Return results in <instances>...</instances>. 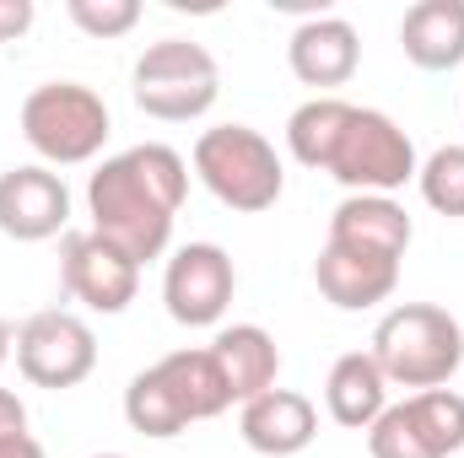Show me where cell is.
<instances>
[{"mask_svg":"<svg viewBox=\"0 0 464 458\" xmlns=\"http://www.w3.org/2000/svg\"><path fill=\"white\" fill-rule=\"evenodd\" d=\"M184 195H189V162L173 146L146 140L109 157L87 178V216L98 237L124 248L135 264H146L168 248Z\"/></svg>","mask_w":464,"mask_h":458,"instance_id":"cell-1","label":"cell"},{"mask_svg":"<svg viewBox=\"0 0 464 458\" xmlns=\"http://www.w3.org/2000/svg\"><path fill=\"white\" fill-rule=\"evenodd\" d=\"M378 372L400 388H443L464 361V329L449 308L432 302H400L378 319L372 329V350Z\"/></svg>","mask_w":464,"mask_h":458,"instance_id":"cell-2","label":"cell"},{"mask_svg":"<svg viewBox=\"0 0 464 458\" xmlns=\"http://www.w3.org/2000/svg\"><path fill=\"white\" fill-rule=\"evenodd\" d=\"M195 173H200V184L222 205L243 211V216L270 211L281 200V189H286V167H281L276 146L259 129H248V124H217V129H206L195 140Z\"/></svg>","mask_w":464,"mask_h":458,"instance_id":"cell-3","label":"cell"},{"mask_svg":"<svg viewBox=\"0 0 464 458\" xmlns=\"http://www.w3.org/2000/svg\"><path fill=\"white\" fill-rule=\"evenodd\" d=\"M135 109L162 124H189V119L211 114V103L222 98V71L217 54L195 38H162L135 60Z\"/></svg>","mask_w":464,"mask_h":458,"instance_id":"cell-4","label":"cell"},{"mask_svg":"<svg viewBox=\"0 0 464 458\" xmlns=\"http://www.w3.org/2000/svg\"><path fill=\"white\" fill-rule=\"evenodd\" d=\"M109 129H114L109 103L82 81H44V87H33L22 98V135L54 167L92 162L103 151Z\"/></svg>","mask_w":464,"mask_h":458,"instance_id":"cell-5","label":"cell"},{"mask_svg":"<svg viewBox=\"0 0 464 458\" xmlns=\"http://www.w3.org/2000/svg\"><path fill=\"white\" fill-rule=\"evenodd\" d=\"M416 146L394 119L378 109H351V124L324 173L346 184L351 195H394L416 178Z\"/></svg>","mask_w":464,"mask_h":458,"instance_id":"cell-6","label":"cell"},{"mask_svg":"<svg viewBox=\"0 0 464 458\" xmlns=\"http://www.w3.org/2000/svg\"><path fill=\"white\" fill-rule=\"evenodd\" d=\"M16 367L38 388H76L98 367V335H92L87 319H76L65 308L33 313L16 329Z\"/></svg>","mask_w":464,"mask_h":458,"instance_id":"cell-7","label":"cell"},{"mask_svg":"<svg viewBox=\"0 0 464 458\" xmlns=\"http://www.w3.org/2000/svg\"><path fill=\"white\" fill-rule=\"evenodd\" d=\"M232 291H237V270H232L227 248H217V243H184L168 259L162 302H168L173 324H184V329L222 324V313L232 308Z\"/></svg>","mask_w":464,"mask_h":458,"instance_id":"cell-8","label":"cell"},{"mask_svg":"<svg viewBox=\"0 0 464 458\" xmlns=\"http://www.w3.org/2000/svg\"><path fill=\"white\" fill-rule=\"evenodd\" d=\"M60 281L76 302H87L92 313H124L140 291V264L114 248L109 237L98 232H65L60 243Z\"/></svg>","mask_w":464,"mask_h":458,"instance_id":"cell-9","label":"cell"},{"mask_svg":"<svg viewBox=\"0 0 464 458\" xmlns=\"http://www.w3.org/2000/svg\"><path fill=\"white\" fill-rule=\"evenodd\" d=\"M71 222V189L54 167H11L0 173V232L16 243L60 237Z\"/></svg>","mask_w":464,"mask_h":458,"instance_id":"cell-10","label":"cell"},{"mask_svg":"<svg viewBox=\"0 0 464 458\" xmlns=\"http://www.w3.org/2000/svg\"><path fill=\"white\" fill-rule=\"evenodd\" d=\"M237 432L254 453L265 458H292L303 453L314 437H319V410L308 394L297 388H265L259 399H248L237 410Z\"/></svg>","mask_w":464,"mask_h":458,"instance_id":"cell-11","label":"cell"},{"mask_svg":"<svg viewBox=\"0 0 464 458\" xmlns=\"http://www.w3.org/2000/svg\"><path fill=\"white\" fill-rule=\"evenodd\" d=\"M411 237H416V227H411V216H405V205L394 195H346L335 205V216H330V237L324 243L400 264Z\"/></svg>","mask_w":464,"mask_h":458,"instance_id":"cell-12","label":"cell"},{"mask_svg":"<svg viewBox=\"0 0 464 458\" xmlns=\"http://www.w3.org/2000/svg\"><path fill=\"white\" fill-rule=\"evenodd\" d=\"M286 65L303 87H346L362 65V38L346 16H308L286 43Z\"/></svg>","mask_w":464,"mask_h":458,"instance_id":"cell-13","label":"cell"},{"mask_svg":"<svg viewBox=\"0 0 464 458\" xmlns=\"http://www.w3.org/2000/svg\"><path fill=\"white\" fill-rule=\"evenodd\" d=\"M314 281H319L324 302H335L341 313H362V308H378V302L394 297L400 264H394V259H372V253L324 243V248H319V264H314Z\"/></svg>","mask_w":464,"mask_h":458,"instance_id":"cell-14","label":"cell"},{"mask_svg":"<svg viewBox=\"0 0 464 458\" xmlns=\"http://www.w3.org/2000/svg\"><path fill=\"white\" fill-rule=\"evenodd\" d=\"M206 350H211V361L222 367V383H227L232 405L259 399V394L276 388V377H281V345H276L270 329H259V324H232V329H222Z\"/></svg>","mask_w":464,"mask_h":458,"instance_id":"cell-15","label":"cell"},{"mask_svg":"<svg viewBox=\"0 0 464 458\" xmlns=\"http://www.w3.org/2000/svg\"><path fill=\"white\" fill-rule=\"evenodd\" d=\"M405 60L421 71H454L464 60V0H416L400 22Z\"/></svg>","mask_w":464,"mask_h":458,"instance_id":"cell-16","label":"cell"},{"mask_svg":"<svg viewBox=\"0 0 464 458\" xmlns=\"http://www.w3.org/2000/svg\"><path fill=\"white\" fill-rule=\"evenodd\" d=\"M324 405H330V421H335V426L367 432V426L389 410V377L378 372V361H372L367 350H346V356L330 367Z\"/></svg>","mask_w":464,"mask_h":458,"instance_id":"cell-17","label":"cell"},{"mask_svg":"<svg viewBox=\"0 0 464 458\" xmlns=\"http://www.w3.org/2000/svg\"><path fill=\"white\" fill-rule=\"evenodd\" d=\"M157 372H162V383L173 388V399L184 405L189 421H211V415H222L232 405L222 367L211 361V350H168L157 361Z\"/></svg>","mask_w":464,"mask_h":458,"instance_id":"cell-18","label":"cell"},{"mask_svg":"<svg viewBox=\"0 0 464 458\" xmlns=\"http://www.w3.org/2000/svg\"><path fill=\"white\" fill-rule=\"evenodd\" d=\"M351 109L346 98H308L297 114L286 119V146H292V157L303 162V167H330V157H335V146H341V135H346L351 124Z\"/></svg>","mask_w":464,"mask_h":458,"instance_id":"cell-19","label":"cell"},{"mask_svg":"<svg viewBox=\"0 0 464 458\" xmlns=\"http://www.w3.org/2000/svg\"><path fill=\"white\" fill-rule=\"evenodd\" d=\"M124 421H130V432L157 437V443H168V437H179V432L189 426L184 405L173 399V388L162 383L157 367H146V372L130 377V388H124Z\"/></svg>","mask_w":464,"mask_h":458,"instance_id":"cell-20","label":"cell"},{"mask_svg":"<svg viewBox=\"0 0 464 458\" xmlns=\"http://www.w3.org/2000/svg\"><path fill=\"white\" fill-rule=\"evenodd\" d=\"M405 410H411L421 443L438 458L464 448V394H454V388H421V394L405 399Z\"/></svg>","mask_w":464,"mask_h":458,"instance_id":"cell-21","label":"cell"},{"mask_svg":"<svg viewBox=\"0 0 464 458\" xmlns=\"http://www.w3.org/2000/svg\"><path fill=\"white\" fill-rule=\"evenodd\" d=\"M416 184L438 216H464V146H438L416 167Z\"/></svg>","mask_w":464,"mask_h":458,"instance_id":"cell-22","label":"cell"},{"mask_svg":"<svg viewBox=\"0 0 464 458\" xmlns=\"http://www.w3.org/2000/svg\"><path fill=\"white\" fill-rule=\"evenodd\" d=\"M367 453H372V458H438L427 443H421V432H416V421H411L405 399H400V405H389V410L367 426Z\"/></svg>","mask_w":464,"mask_h":458,"instance_id":"cell-23","label":"cell"},{"mask_svg":"<svg viewBox=\"0 0 464 458\" xmlns=\"http://www.w3.org/2000/svg\"><path fill=\"white\" fill-rule=\"evenodd\" d=\"M65 16L87 38H124L140 22V0H65Z\"/></svg>","mask_w":464,"mask_h":458,"instance_id":"cell-24","label":"cell"},{"mask_svg":"<svg viewBox=\"0 0 464 458\" xmlns=\"http://www.w3.org/2000/svg\"><path fill=\"white\" fill-rule=\"evenodd\" d=\"M33 27V0H0V43H16Z\"/></svg>","mask_w":464,"mask_h":458,"instance_id":"cell-25","label":"cell"},{"mask_svg":"<svg viewBox=\"0 0 464 458\" xmlns=\"http://www.w3.org/2000/svg\"><path fill=\"white\" fill-rule=\"evenodd\" d=\"M11 437H27V405L11 388H0V443H11Z\"/></svg>","mask_w":464,"mask_h":458,"instance_id":"cell-26","label":"cell"},{"mask_svg":"<svg viewBox=\"0 0 464 458\" xmlns=\"http://www.w3.org/2000/svg\"><path fill=\"white\" fill-rule=\"evenodd\" d=\"M0 458H44V448H38V437L27 432V437H11V443H0Z\"/></svg>","mask_w":464,"mask_h":458,"instance_id":"cell-27","label":"cell"},{"mask_svg":"<svg viewBox=\"0 0 464 458\" xmlns=\"http://www.w3.org/2000/svg\"><path fill=\"white\" fill-rule=\"evenodd\" d=\"M11 350H16V335H11V324L0 319V367H5V356H11Z\"/></svg>","mask_w":464,"mask_h":458,"instance_id":"cell-28","label":"cell"},{"mask_svg":"<svg viewBox=\"0 0 464 458\" xmlns=\"http://www.w3.org/2000/svg\"><path fill=\"white\" fill-rule=\"evenodd\" d=\"M98 458H124V453H98Z\"/></svg>","mask_w":464,"mask_h":458,"instance_id":"cell-29","label":"cell"}]
</instances>
